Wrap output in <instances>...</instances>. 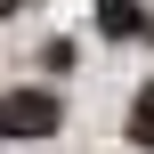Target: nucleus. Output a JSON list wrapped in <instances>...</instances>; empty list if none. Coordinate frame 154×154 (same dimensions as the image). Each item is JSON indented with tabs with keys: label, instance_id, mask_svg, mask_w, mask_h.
<instances>
[{
	"label": "nucleus",
	"instance_id": "f257e3e1",
	"mask_svg": "<svg viewBox=\"0 0 154 154\" xmlns=\"http://www.w3.org/2000/svg\"><path fill=\"white\" fill-rule=\"evenodd\" d=\"M65 114L49 89H0V138H49Z\"/></svg>",
	"mask_w": 154,
	"mask_h": 154
},
{
	"label": "nucleus",
	"instance_id": "f03ea898",
	"mask_svg": "<svg viewBox=\"0 0 154 154\" xmlns=\"http://www.w3.org/2000/svg\"><path fill=\"white\" fill-rule=\"evenodd\" d=\"M97 32L106 41H146L154 16H146V0H97Z\"/></svg>",
	"mask_w": 154,
	"mask_h": 154
},
{
	"label": "nucleus",
	"instance_id": "20e7f679",
	"mask_svg": "<svg viewBox=\"0 0 154 154\" xmlns=\"http://www.w3.org/2000/svg\"><path fill=\"white\" fill-rule=\"evenodd\" d=\"M8 8H16V0H0V16H8Z\"/></svg>",
	"mask_w": 154,
	"mask_h": 154
},
{
	"label": "nucleus",
	"instance_id": "7ed1b4c3",
	"mask_svg": "<svg viewBox=\"0 0 154 154\" xmlns=\"http://www.w3.org/2000/svg\"><path fill=\"white\" fill-rule=\"evenodd\" d=\"M130 146H146V154H154V81L138 89V106H130Z\"/></svg>",
	"mask_w": 154,
	"mask_h": 154
}]
</instances>
